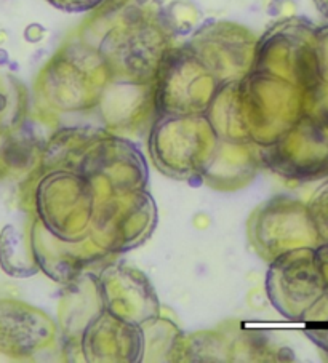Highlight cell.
<instances>
[{"instance_id": "obj_2", "label": "cell", "mask_w": 328, "mask_h": 363, "mask_svg": "<svg viewBox=\"0 0 328 363\" xmlns=\"http://www.w3.org/2000/svg\"><path fill=\"white\" fill-rule=\"evenodd\" d=\"M222 82L208 71L189 45L168 48L154 80L160 116L205 114Z\"/></svg>"}, {"instance_id": "obj_4", "label": "cell", "mask_w": 328, "mask_h": 363, "mask_svg": "<svg viewBox=\"0 0 328 363\" xmlns=\"http://www.w3.org/2000/svg\"><path fill=\"white\" fill-rule=\"evenodd\" d=\"M256 45L248 29L232 23H217L202 28L189 48L219 82L226 84L253 72Z\"/></svg>"}, {"instance_id": "obj_1", "label": "cell", "mask_w": 328, "mask_h": 363, "mask_svg": "<svg viewBox=\"0 0 328 363\" xmlns=\"http://www.w3.org/2000/svg\"><path fill=\"white\" fill-rule=\"evenodd\" d=\"M112 82L103 53L85 42H67L53 55L37 79V96L47 109L77 112L98 108L101 93Z\"/></svg>"}, {"instance_id": "obj_3", "label": "cell", "mask_w": 328, "mask_h": 363, "mask_svg": "<svg viewBox=\"0 0 328 363\" xmlns=\"http://www.w3.org/2000/svg\"><path fill=\"white\" fill-rule=\"evenodd\" d=\"M218 140L205 114L160 116L151 140L155 165L175 178L202 174Z\"/></svg>"}, {"instance_id": "obj_7", "label": "cell", "mask_w": 328, "mask_h": 363, "mask_svg": "<svg viewBox=\"0 0 328 363\" xmlns=\"http://www.w3.org/2000/svg\"><path fill=\"white\" fill-rule=\"evenodd\" d=\"M47 34V29L42 28L40 24H31V26L26 29V39L29 42H39Z\"/></svg>"}, {"instance_id": "obj_5", "label": "cell", "mask_w": 328, "mask_h": 363, "mask_svg": "<svg viewBox=\"0 0 328 363\" xmlns=\"http://www.w3.org/2000/svg\"><path fill=\"white\" fill-rule=\"evenodd\" d=\"M200 20L199 9L189 0H175L168 7V21L176 30L187 33Z\"/></svg>"}, {"instance_id": "obj_6", "label": "cell", "mask_w": 328, "mask_h": 363, "mask_svg": "<svg viewBox=\"0 0 328 363\" xmlns=\"http://www.w3.org/2000/svg\"><path fill=\"white\" fill-rule=\"evenodd\" d=\"M48 2L67 11H84L97 9L103 0H48Z\"/></svg>"}]
</instances>
